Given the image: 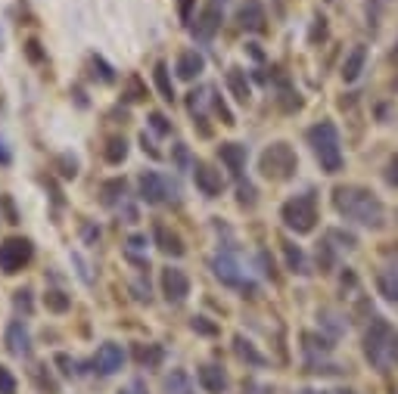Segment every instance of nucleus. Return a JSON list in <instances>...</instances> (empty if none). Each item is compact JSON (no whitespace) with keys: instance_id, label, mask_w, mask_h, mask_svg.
<instances>
[{"instance_id":"nucleus-2","label":"nucleus","mask_w":398,"mask_h":394,"mask_svg":"<svg viewBox=\"0 0 398 394\" xmlns=\"http://www.w3.org/2000/svg\"><path fill=\"white\" fill-rule=\"evenodd\" d=\"M364 354L377 369H389L398 357V335L386 320H373L364 335Z\"/></svg>"},{"instance_id":"nucleus-47","label":"nucleus","mask_w":398,"mask_h":394,"mask_svg":"<svg viewBox=\"0 0 398 394\" xmlns=\"http://www.w3.org/2000/svg\"><path fill=\"white\" fill-rule=\"evenodd\" d=\"M324 34H327V25H324V19H317L314 31H311V40H317V38H324Z\"/></svg>"},{"instance_id":"nucleus-44","label":"nucleus","mask_w":398,"mask_h":394,"mask_svg":"<svg viewBox=\"0 0 398 394\" xmlns=\"http://www.w3.org/2000/svg\"><path fill=\"white\" fill-rule=\"evenodd\" d=\"M72 261H75V264H78V274H82V280H84V283H90L88 264H84V261H82V254H72Z\"/></svg>"},{"instance_id":"nucleus-32","label":"nucleus","mask_w":398,"mask_h":394,"mask_svg":"<svg viewBox=\"0 0 398 394\" xmlns=\"http://www.w3.org/2000/svg\"><path fill=\"white\" fill-rule=\"evenodd\" d=\"M0 394H16V379L7 367H0Z\"/></svg>"},{"instance_id":"nucleus-30","label":"nucleus","mask_w":398,"mask_h":394,"mask_svg":"<svg viewBox=\"0 0 398 394\" xmlns=\"http://www.w3.org/2000/svg\"><path fill=\"white\" fill-rule=\"evenodd\" d=\"M317 267H321V274H330L333 270V248L327 242L317 246Z\"/></svg>"},{"instance_id":"nucleus-26","label":"nucleus","mask_w":398,"mask_h":394,"mask_svg":"<svg viewBox=\"0 0 398 394\" xmlns=\"http://www.w3.org/2000/svg\"><path fill=\"white\" fill-rule=\"evenodd\" d=\"M165 391H169V394H193V388H190L187 373L175 369V373H171L169 379H165Z\"/></svg>"},{"instance_id":"nucleus-9","label":"nucleus","mask_w":398,"mask_h":394,"mask_svg":"<svg viewBox=\"0 0 398 394\" xmlns=\"http://www.w3.org/2000/svg\"><path fill=\"white\" fill-rule=\"evenodd\" d=\"M193 181H196V187H199V193L209 196V199L221 196V189H224L221 171H215V168L206 165V161H196L193 165Z\"/></svg>"},{"instance_id":"nucleus-27","label":"nucleus","mask_w":398,"mask_h":394,"mask_svg":"<svg viewBox=\"0 0 398 394\" xmlns=\"http://www.w3.org/2000/svg\"><path fill=\"white\" fill-rule=\"evenodd\" d=\"M380 292H383L386 298L398 301V267L395 270H386V274H380Z\"/></svg>"},{"instance_id":"nucleus-10","label":"nucleus","mask_w":398,"mask_h":394,"mask_svg":"<svg viewBox=\"0 0 398 394\" xmlns=\"http://www.w3.org/2000/svg\"><path fill=\"white\" fill-rule=\"evenodd\" d=\"M162 292H165V298H169L171 304H181V301L190 295L187 274H184V270H177V267H165L162 270Z\"/></svg>"},{"instance_id":"nucleus-8","label":"nucleus","mask_w":398,"mask_h":394,"mask_svg":"<svg viewBox=\"0 0 398 394\" xmlns=\"http://www.w3.org/2000/svg\"><path fill=\"white\" fill-rule=\"evenodd\" d=\"M212 267H215V276L218 280L224 283V286H236V289H256L252 286L249 280H246L243 276V270H240V264H236L234 258H230V254H218L215 261H212Z\"/></svg>"},{"instance_id":"nucleus-28","label":"nucleus","mask_w":398,"mask_h":394,"mask_svg":"<svg viewBox=\"0 0 398 394\" xmlns=\"http://www.w3.org/2000/svg\"><path fill=\"white\" fill-rule=\"evenodd\" d=\"M218 22H221L218 10H215V7H209V10H206V13H203V19H199V25H196V31L203 34V38H209V34H215Z\"/></svg>"},{"instance_id":"nucleus-25","label":"nucleus","mask_w":398,"mask_h":394,"mask_svg":"<svg viewBox=\"0 0 398 394\" xmlns=\"http://www.w3.org/2000/svg\"><path fill=\"white\" fill-rule=\"evenodd\" d=\"M44 304H47V311H53V314H66V311L72 308L69 295H66V292H60V289H50V292L44 295Z\"/></svg>"},{"instance_id":"nucleus-51","label":"nucleus","mask_w":398,"mask_h":394,"mask_svg":"<svg viewBox=\"0 0 398 394\" xmlns=\"http://www.w3.org/2000/svg\"><path fill=\"white\" fill-rule=\"evenodd\" d=\"M119 394H131V391H119Z\"/></svg>"},{"instance_id":"nucleus-39","label":"nucleus","mask_w":398,"mask_h":394,"mask_svg":"<svg viewBox=\"0 0 398 394\" xmlns=\"http://www.w3.org/2000/svg\"><path fill=\"white\" fill-rule=\"evenodd\" d=\"M0 205H3V211H7V221L10 224H19V214H16L13 199H10V196H3V199H0Z\"/></svg>"},{"instance_id":"nucleus-49","label":"nucleus","mask_w":398,"mask_h":394,"mask_svg":"<svg viewBox=\"0 0 398 394\" xmlns=\"http://www.w3.org/2000/svg\"><path fill=\"white\" fill-rule=\"evenodd\" d=\"M175 155H177V165H181V168H187V149H184V146H177V149H175Z\"/></svg>"},{"instance_id":"nucleus-1","label":"nucleus","mask_w":398,"mask_h":394,"mask_svg":"<svg viewBox=\"0 0 398 394\" xmlns=\"http://www.w3.org/2000/svg\"><path fill=\"white\" fill-rule=\"evenodd\" d=\"M333 205L345 221L361 224V227H380L383 224V205L373 193L358 187H339L333 193Z\"/></svg>"},{"instance_id":"nucleus-31","label":"nucleus","mask_w":398,"mask_h":394,"mask_svg":"<svg viewBox=\"0 0 398 394\" xmlns=\"http://www.w3.org/2000/svg\"><path fill=\"white\" fill-rule=\"evenodd\" d=\"M149 127H153L156 134H169V131H171L169 118H165L162 112H149Z\"/></svg>"},{"instance_id":"nucleus-22","label":"nucleus","mask_w":398,"mask_h":394,"mask_svg":"<svg viewBox=\"0 0 398 394\" xmlns=\"http://www.w3.org/2000/svg\"><path fill=\"white\" fill-rule=\"evenodd\" d=\"M234 347H236V357H240V360L252 363V367H264V357L258 354L256 347H252L249 341L243 339V335H236V339H234Z\"/></svg>"},{"instance_id":"nucleus-11","label":"nucleus","mask_w":398,"mask_h":394,"mask_svg":"<svg viewBox=\"0 0 398 394\" xmlns=\"http://www.w3.org/2000/svg\"><path fill=\"white\" fill-rule=\"evenodd\" d=\"M122 363H125V351L115 345V341H106V345L97 351V357H94V367H97V373H100V376L119 373Z\"/></svg>"},{"instance_id":"nucleus-23","label":"nucleus","mask_w":398,"mask_h":394,"mask_svg":"<svg viewBox=\"0 0 398 394\" xmlns=\"http://www.w3.org/2000/svg\"><path fill=\"white\" fill-rule=\"evenodd\" d=\"M100 196H103V205H115V202L125 196V181L122 177H115V181H106L100 187Z\"/></svg>"},{"instance_id":"nucleus-20","label":"nucleus","mask_w":398,"mask_h":394,"mask_svg":"<svg viewBox=\"0 0 398 394\" xmlns=\"http://www.w3.org/2000/svg\"><path fill=\"white\" fill-rule=\"evenodd\" d=\"M364 60H367V50L364 47H355L343 62V81H355L358 75L364 72Z\"/></svg>"},{"instance_id":"nucleus-7","label":"nucleus","mask_w":398,"mask_h":394,"mask_svg":"<svg viewBox=\"0 0 398 394\" xmlns=\"http://www.w3.org/2000/svg\"><path fill=\"white\" fill-rule=\"evenodd\" d=\"M137 187H140V199L147 202V205H159V202L177 199V193H181L177 183H171L169 177H162L159 171H143Z\"/></svg>"},{"instance_id":"nucleus-41","label":"nucleus","mask_w":398,"mask_h":394,"mask_svg":"<svg viewBox=\"0 0 398 394\" xmlns=\"http://www.w3.org/2000/svg\"><path fill=\"white\" fill-rule=\"evenodd\" d=\"M28 289H22V292H16V308H22V311H32V298H28Z\"/></svg>"},{"instance_id":"nucleus-15","label":"nucleus","mask_w":398,"mask_h":394,"mask_svg":"<svg viewBox=\"0 0 398 394\" xmlns=\"http://www.w3.org/2000/svg\"><path fill=\"white\" fill-rule=\"evenodd\" d=\"M199 385L209 394H224L227 391V373L221 367H199Z\"/></svg>"},{"instance_id":"nucleus-35","label":"nucleus","mask_w":398,"mask_h":394,"mask_svg":"<svg viewBox=\"0 0 398 394\" xmlns=\"http://www.w3.org/2000/svg\"><path fill=\"white\" fill-rule=\"evenodd\" d=\"M193 329L199 335H218V326H215V323H209L206 317H193Z\"/></svg>"},{"instance_id":"nucleus-29","label":"nucleus","mask_w":398,"mask_h":394,"mask_svg":"<svg viewBox=\"0 0 398 394\" xmlns=\"http://www.w3.org/2000/svg\"><path fill=\"white\" fill-rule=\"evenodd\" d=\"M90 66H94V75H100L103 84H112V81H115V68L109 66L103 56H90Z\"/></svg>"},{"instance_id":"nucleus-48","label":"nucleus","mask_w":398,"mask_h":394,"mask_svg":"<svg viewBox=\"0 0 398 394\" xmlns=\"http://www.w3.org/2000/svg\"><path fill=\"white\" fill-rule=\"evenodd\" d=\"M10 159H13V155H10V149L3 146V140H0V165H10Z\"/></svg>"},{"instance_id":"nucleus-5","label":"nucleus","mask_w":398,"mask_h":394,"mask_svg":"<svg viewBox=\"0 0 398 394\" xmlns=\"http://www.w3.org/2000/svg\"><path fill=\"white\" fill-rule=\"evenodd\" d=\"M262 174L268 177V181H286V177H293V171H296V153H293L286 143H274V146H268L262 153Z\"/></svg>"},{"instance_id":"nucleus-36","label":"nucleus","mask_w":398,"mask_h":394,"mask_svg":"<svg viewBox=\"0 0 398 394\" xmlns=\"http://www.w3.org/2000/svg\"><path fill=\"white\" fill-rule=\"evenodd\" d=\"M25 56H28L32 62H41V60H44L41 44H38V40H28V44H25Z\"/></svg>"},{"instance_id":"nucleus-3","label":"nucleus","mask_w":398,"mask_h":394,"mask_svg":"<svg viewBox=\"0 0 398 394\" xmlns=\"http://www.w3.org/2000/svg\"><path fill=\"white\" fill-rule=\"evenodd\" d=\"M308 143L314 149L317 161L327 174H336L343 168V146H339V131L330 121H321V124L308 127Z\"/></svg>"},{"instance_id":"nucleus-24","label":"nucleus","mask_w":398,"mask_h":394,"mask_svg":"<svg viewBox=\"0 0 398 394\" xmlns=\"http://www.w3.org/2000/svg\"><path fill=\"white\" fill-rule=\"evenodd\" d=\"M284 254H286V264H290L293 274H308V267H305V254L299 246H293V242H284Z\"/></svg>"},{"instance_id":"nucleus-21","label":"nucleus","mask_w":398,"mask_h":394,"mask_svg":"<svg viewBox=\"0 0 398 394\" xmlns=\"http://www.w3.org/2000/svg\"><path fill=\"white\" fill-rule=\"evenodd\" d=\"M103 155H106L109 165H122L125 155H128V143H125V137H109Z\"/></svg>"},{"instance_id":"nucleus-45","label":"nucleus","mask_w":398,"mask_h":394,"mask_svg":"<svg viewBox=\"0 0 398 394\" xmlns=\"http://www.w3.org/2000/svg\"><path fill=\"white\" fill-rule=\"evenodd\" d=\"M330 236H333V239H339V242H343V246H345V248H351V246H355V239H351V236H349V233H343V230H333V233H330Z\"/></svg>"},{"instance_id":"nucleus-34","label":"nucleus","mask_w":398,"mask_h":394,"mask_svg":"<svg viewBox=\"0 0 398 394\" xmlns=\"http://www.w3.org/2000/svg\"><path fill=\"white\" fill-rule=\"evenodd\" d=\"M56 165H60V174H62V177H66V181H69V177H75V174H78V161H75V159H69V155H62V159L56 161Z\"/></svg>"},{"instance_id":"nucleus-13","label":"nucleus","mask_w":398,"mask_h":394,"mask_svg":"<svg viewBox=\"0 0 398 394\" xmlns=\"http://www.w3.org/2000/svg\"><path fill=\"white\" fill-rule=\"evenodd\" d=\"M206 68V60H203V53L199 50H184L181 56H177V62H175V72H177V78L181 81H193V78H199V72Z\"/></svg>"},{"instance_id":"nucleus-16","label":"nucleus","mask_w":398,"mask_h":394,"mask_svg":"<svg viewBox=\"0 0 398 394\" xmlns=\"http://www.w3.org/2000/svg\"><path fill=\"white\" fill-rule=\"evenodd\" d=\"M153 236H156V246L162 248L165 254H175V258H181V254H184V242H181V236L171 233V230L165 227V224H156Z\"/></svg>"},{"instance_id":"nucleus-37","label":"nucleus","mask_w":398,"mask_h":394,"mask_svg":"<svg viewBox=\"0 0 398 394\" xmlns=\"http://www.w3.org/2000/svg\"><path fill=\"white\" fill-rule=\"evenodd\" d=\"M193 3L196 0H177V16H181V22H190V16H193Z\"/></svg>"},{"instance_id":"nucleus-18","label":"nucleus","mask_w":398,"mask_h":394,"mask_svg":"<svg viewBox=\"0 0 398 394\" xmlns=\"http://www.w3.org/2000/svg\"><path fill=\"white\" fill-rule=\"evenodd\" d=\"M227 87H230V94L236 96V103H249L252 90H249V81H246V72H240V68H230L227 72Z\"/></svg>"},{"instance_id":"nucleus-50","label":"nucleus","mask_w":398,"mask_h":394,"mask_svg":"<svg viewBox=\"0 0 398 394\" xmlns=\"http://www.w3.org/2000/svg\"><path fill=\"white\" fill-rule=\"evenodd\" d=\"M308 394H324V391H308Z\"/></svg>"},{"instance_id":"nucleus-43","label":"nucleus","mask_w":398,"mask_h":394,"mask_svg":"<svg viewBox=\"0 0 398 394\" xmlns=\"http://www.w3.org/2000/svg\"><path fill=\"white\" fill-rule=\"evenodd\" d=\"M240 202H243V205H252V202H256V189H252L249 183H246V187H240Z\"/></svg>"},{"instance_id":"nucleus-42","label":"nucleus","mask_w":398,"mask_h":394,"mask_svg":"<svg viewBox=\"0 0 398 394\" xmlns=\"http://www.w3.org/2000/svg\"><path fill=\"white\" fill-rule=\"evenodd\" d=\"M386 181H389L392 187H398V155L389 161V171H386Z\"/></svg>"},{"instance_id":"nucleus-4","label":"nucleus","mask_w":398,"mask_h":394,"mask_svg":"<svg viewBox=\"0 0 398 394\" xmlns=\"http://www.w3.org/2000/svg\"><path fill=\"white\" fill-rule=\"evenodd\" d=\"M280 218H284V224L290 230H296V233H311V230H314V221H317L314 196L302 193V196H296V199H290L284 205V211H280Z\"/></svg>"},{"instance_id":"nucleus-40","label":"nucleus","mask_w":398,"mask_h":394,"mask_svg":"<svg viewBox=\"0 0 398 394\" xmlns=\"http://www.w3.org/2000/svg\"><path fill=\"white\" fill-rule=\"evenodd\" d=\"M56 367H62V376H72L75 373V360L69 354H56Z\"/></svg>"},{"instance_id":"nucleus-19","label":"nucleus","mask_w":398,"mask_h":394,"mask_svg":"<svg viewBox=\"0 0 398 394\" xmlns=\"http://www.w3.org/2000/svg\"><path fill=\"white\" fill-rule=\"evenodd\" d=\"M240 25L249 28V31H264V10L258 7L256 0H249V3L240 10Z\"/></svg>"},{"instance_id":"nucleus-6","label":"nucleus","mask_w":398,"mask_h":394,"mask_svg":"<svg viewBox=\"0 0 398 394\" xmlns=\"http://www.w3.org/2000/svg\"><path fill=\"white\" fill-rule=\"evenodd\" d=\"M32 254H34L32 242L22 239V236H10V239L0 242V270H3L7 276L19 274L28 261H32Z\"/></svg>"},{"instance_id":"nucleus-33","label":"nucleus","mask_w":398,"mask_h":394,"mask_svg":"<svg viewBox=\"0 0 398 394\" xmlns=\"http://www.w3.org/2000/svg\"><path fill=\"white\" fill-rule=\"evenodd\" d=\"M212 106H215V112L221 115V124H236L234 112H230V109L224 106V100H221V96H215V100H212Z\"/></svg>"},{"instance_id":"nucleus-12","label":"nucleus","mask_w":398,"mask_h":394,"mask_svg":"<svg viewBox=\"0 0 398 394\" xmlns=\"http://www.w3.org/2000/svg\"><path fill=\"white\" fill-rule=\"evenodd\" d=\"M7 351L13 357H28L32 354V335H28L25 323L22 320H13L7 326Z\"/></svg>"},{"instance_id":"nucleus-17","label":"nucleus","mask_w":398,"mask_h":394,"mask_svg":"<svg viewBox=\"0 0 398 394\" xmlns=\"http://www.w3.org/2000/svg\"><path fill=\"white\" fill-rule=\"evenodd\" d=\"M153 81H156V90L162 96L165 103H175V84H171V75L165 62H156L153 66Z\"/></svg>"},{"instance_id":"nucleus-38","label":"nucleus","mask_w":398,"mask_h":394,"mask_svg":"<svg viewBox=\"0 0 398 394\" xmlns=\"http://www.w3.org/2000/svg\"><path fill=\"white\" fill-rule=\"evenodd\" d=\"M147 248V236H128V254H137V252H143Z\"/></svg>"},{"instance_id":"nucleus-14","label":"nucleus","mask_w":398,"mask_h":394,"mask_svg":"<svg viewBox=\"0 0 398 394\" xmlns=\"http://www.w3.org/2000/svg\"><path fill=\"white\" fill-rule=\"evenodd\" d=\"M218 155H221V161L227 165V171L234 174V177H240L246 168V146H240V143H221L218 146Z\"/></svg>"},{"instance_id":"nucleus-46","label":"nucleus","mask_w":398,"mask_h":394,"mask_svg":"<svg viewBox=\"0 0 398 394\" xmlns=\"http://www.w3.org/2000/svg\"><path fill=\"white\" fill-rule=\"evenodd\" d=\"M140 143H143V153H149V155H153V159H159V149H156L153 143L147 140V134H140Z\"/></svg>"}]
</instances>
